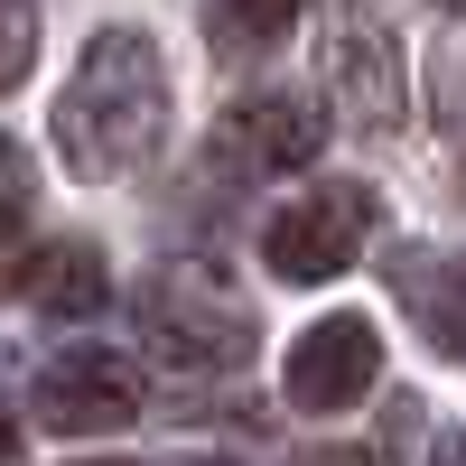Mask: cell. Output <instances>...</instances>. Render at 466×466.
I'll return each mask as SVG.
<instances>
[{
	"label": "cell",
	"mask_w": 466,
	"mask_h": 466,
	"mask_svg": "<svg viewBox=\"0 0 466 466\" xmlns=\"http://www.w3.org/2000/svg\"><path fill=\"white\" fill-rule=\"evenodd\" d=\"M168 131V66L140 28H103L56 94V149L75 177H131Z\"/></svg>",
	"instance_id": "cell-1"
},
{
	"label": "cell",
	"mask_w": 466,
	"mask_h": 466,
	"mask_svg": "<svg viewBox=\"0 0 466 466\" xmlns=\"http://www.w3.org/2000/svg\"><path fill=\"white\" fill-rule=\"evenodd\" d=\"M140 336H149V355L177 364V373H233L252 355L243 299H233L215 270H197V261H168L159 280L140 289Z\"/></svg>",
	"instance_id": "cell-2"
},
{
	"label": "cell",
	"mask_w": 466,
	"mask_h": 466,
	"mask_svg": "<svg viewBox=\"0 0 466 466\" xmlns=\"http://www.w3.org/2000/svg\"><path fill=\"white\" fill-rule=\"evenodd\" d=\"M364 243H373V187H355V177L308 187V197H289L261 224V261H270V280H289V289H318L336 270H355Z\"/></svg>",
	"instance_id": "cell-3"
},
{
	"label": "cell",
	"mask_w": 466,
	"mask_h": 466,
	"mask_svg": "<svg viewBox=\"0 0 466 466\" xmlns=\"http://www.w3.org/2000/svg\"><path fill=\"white\" fill-rule=\"evenodd\" d=\"M327 94L355 131H401L410 122V66H401V37L382 28L364 0H345L336 28H327Z\"/></svg>",
	"instance_id": "cell-4"
},
{
	"label": "cell",
	"mask_w": 466,
	"mask_h": 466,
	"mask_svg": "<svg viewBox=\"0 0 466 466\" xmlns=\"http://www.w3.org/2000/svg\"><path fill=\"white\" fill-rule=\"evenodd\" d=\"M28 410L47 420L56 439H103V430H131V420H140V364H131V355H112V345H66V355H47V364H37Z\"/></svg>",
	"instance_id": "cell-5"
},
{
	"label": "cell",
	"mask_w": 466,
	"mask_h": 466,
	"mask_svg": "<svg viewBox=\"0 0 466 466\" xmlns=\"http://www.w3.org/2000/svg\"><path fill=\"white\" fill-rule=\"evenodd\" d=\"M327 149V103L318 94H243L215 122V159H233L243 177H280V168H308Z\"/></svg>",
	"instance_id": "cell-6"
},
{
	"label": "cell",
	"mask_w": 466,
	"mask_h": 466,
	"mask_svg": "<svg viewBox=\"0 0 466 466\" xmlns=\"http://www.w3.org/2000/svg\"><path fill=\"white\" fill-rule=\"evenodd\" d=\"M382 373V336L373 318H318L289 345V401L299 410H355Z\"/></svg>",
	"instance_id": "cell-7"
},
{
	"label": "cell",
	"mask_w": 466,
	"mask_h": 466,
	"mask_svg": "<svg viewBox=\"0 0 466 466\" xmlns=\"http://www.w3.org/2000/svg\"><path fill=\"white\" fill-rule=\"evenodd\" d=\"M103 289H112V270H103V243H85V233L75 243H37L19 261V299L47 308V318H94Z\"/></svg>",
	"instance_id": "cell-8"
},
{
	"label": "cell",
	"mask_w": 466,
	"mask_h": 466,
	"mask_svg": "<svg viewBox=\"0 0 466 466\" xmlns=\"http://www.w3.org/2000/svg\"><path fill=\"white\" fill-rule=\"evenodd\" d=\"M308 19V0H206V37L215 56H261Z\"/></svg>",
	"instance_id": "cell-9"
},
{
	"label": "cell",
	"mask_w": 466,
	"mask_h": 466,
	"mask_svg": "<svg viewBox=\"0 0 466 466\" xmlns=\"http://www.w3.org/2000/svg\"><path fill=\"white\" fill-rule=\"evenodd\" d=\"M420 327L448 364H466V252H448L430 280H420Z\"/></svg>",
	"instance_id": "cell-10"
},
{
	"label": "cell",
	"mask_w": 466,
	"mask_h": 466,
	"mask_svg": "<svg viewBox=\"0 0 466 466\" xmlns=\"http://www.w3.org/2000/svg\"><path fill=\"white\" fill-rule=\"evenodd\" d=\"M28 66H37V19L19 10V0H0V94H10Z\"/></svg>",
	"instance_id": "cell-11"
},
{
	"label": "cell",
	"mask_w": 466,
	"mask_h": 466,
	"mask_svg": "<svg viewBox=\"0 0 466 466\" xmlns=\"http://www.w3.org/2000/svg\"><path fill=\"white\" fill-rule=\"evenodd\" d=\"M19 215H28V149L0 140V243L19 233Z\"/></svg>",
	"instance_id": "cell-12"
},
{
	"label": "cell",
	"mask_w": 466,
	"mask_h": 466,
	"mask_svg": "<svg viewBox=\"0 0 466 466\" xmlns=\"http://www.w3.org/2000/svg\"><path fill=\"white\" fill-rule=\"evenodd\" d=\"M299 466H373L364 448H318V457H299Z\"/></svg>",
	"instance_id": "cell-13"
},
{
	"label": "cell",
	"mask_w": 466,
	"mask_h": 466,
	"mask_svg": "<svg viewBox=\"0 0 466 466\" xmlns=\"http://www.w3.org/2000/svg\"><path fill=\"white\" fill-rule=\"evenodd\" d=\"M0 466H19V420L0 410Z\"/></svg>",
	"instance_id": "cell-14"
},
{
	"label": "cell",
	"mask_w": 466,
	"mask_h": 466,
	"mask_svg": "<svg viewBox=\"0 0 466 466\" xmlns=\"http://www.w3.org/2000/svg\"><path fill=\"white\" fill-rule=\"evenodd\" d=\"M439 466H466V430H448V439H439Z\"/></svg>",
	"instance_id": "cell-15"
},
{
	"label": "cell",
	"mask_w": 466,
	"mask_h": 466,
	"mask_svg": "<svg viewBox=\"0 0 466 466\" xmlns=\"http://www.w3.org/2000/svg\"><path fill=\"white\" fill-rule=\"evenodd\" d=\"M94 466H131V457H94Z\"/></svg>",
	"instance_id": "cell-16"
},
{
	"label": "cell",
	"mask_w": 466,
	"mask_h": 466,
	"mask_svg": "<svg viewBox=\"0 0 466 466\" xmlns=\"http://www.w3.org/2000/svg\"><path fill=\"white\" fill-rule=\"evenodd\" d=\"M439 10H466V0H439Z\"/></svg>",
	"instance_id": "cell-17"
},
{
	"label": "cell",
	"mask_w": 466,
	"mask_h": 466,
	"mask_svg": "<svg viewBox=\"0 0 466 466\" xmlns=\"http://www.w3.org/2000/svg\"><path fill=\"white\" fill-rule=\"evenodd\" d=\"M187 466H197V457H187Z\"/></svg>",
	"instance_id": "cell-18"
}]
</instances>
